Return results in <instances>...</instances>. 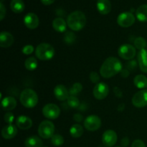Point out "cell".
Returning a JSON list of instances; mask_svg holds the SVG:
<instances>
[{"label":"cell","instance_id":"obj_1","mask_svg":"<svg viewBox=\"0 0 147 147\" xmlns=\"http://www.w3.org/2000/svg\"><path fill=\"white\" fill-rule=\"evenodd\" d=\"M122 64L120 60L114 57H110L106 59L102 64L100 69V73L104 78H109L121 73Z\"/></svg>","mask_w":147,"mask_h":147},{"label":"cell","instance_id":"obj_2","mask_svg":"<svg viewBox=\"0 0 147 147\" xmlns=\"http://www.w3.org/2000/svg\"><path fill=\"white\" fill-rule=\"evenodd\" d=\"M86 17L81 11H75L70 13L67 19V24L73 31H80L86 24Z\"/></svg>","mask_w":147,"mask_h":147},{"label":"cell","instance_id":"obj_3","mask_svg":"<svg viewBox=\"0 0 147 147\" xmlns=\"http://www.w3.org/2000/svg\"><path fill=\"white\" fill-rule=\"evenodd\" d=\"M20 100L23 106L27 109H32L38 103V96L32 89L26 88L22 91Z\"/></svg>","mask_w":147,"mask_h":147},{"label":"cell","instance_id":"obj_4","mask_svg":"<svg viewBox=\"0 0 147 147\" xmlns=\"http://www.w3.org/2000/svg\"><path fill=\"white\" fill-rule=\"evenodd\" d=\"M35 55L41 60H49L55 55V49L48 43H41L36 47Z\"/></svg>","mask_w":147,"mask_h":147},{"label":"cell","instance_id":"obj_5","mask_svg":"<svg viewBox=\"0 0 147 147\" xmlns=\"http://www.w3.org/2000/svg\"><path fill=\"white\" fill-rule=\"evenodd\" d=\"M54 132L55 126L50 121H43L38 127V134L42 139H50L54 135Z\"/></svg>","mask_w":147,"mask_h":147},{"label":"cell","instance_id":"obj_6","mask_svg":"<svg viewBox=\"0 0 147 147\" xmlns=\"http://www.w3.org/2000/svg\"><path fill=\"white\" fill-rule=\"evenodd\" d=\"M119 55L124 60H132L136 56V48L129 44H123L119 47L118 50Z\"/></svg>","mask_w":147,"mask_h":147},{"label":"cell","instance_id":"obj_7","mask_svg":"<svg viewBox=\"0 0 147 147\" xmlns=\"http://www.w3.org/2000/svg\"><path fill=\"white\" fill-rule=\"evenodd\" d=\"M42 114L47 119L54 120L57 119L60 114V109L57 105L53 103H48L42 109Z\"/></svg>","mask_w":147,"mask_h":147},{"label":"cell","instance_id":"obj_8","mask_svg":"<svg viewBox=\"0 0 147 147\" xmlns=\"http://www.w3.org/2000/svg\"><path fill=\"white\" fill-rule=\"evenodd\" d=\"M84 126L88 131H96L101 126V120L98 116L91 115L85 119Z\"/></svg>","mask_w":147,"mask_h":147},{"label":"cell","instance_id":"obj_9","mask_svg":"<svg viewBox=\"0 0 147 147\" xmlns=\"http://www.w3.org/2000/svg\"><path fill=\"white\" fill-rule=\"evenodd\" d=\"M117 22L121 27H129L133 25L135 22V17L131 12L126 11L122 12L117 18Z\"/></svg>","mask_w":147,"mask_h":147},{"label":"cell","instance_id":"obj_10","mask_svg":"<svg viewBox=\"0 0 147 147\" xmlns=\"http://www.w3.org/2000/svg\"><path fill=\"white\" fill-rule=\"evenodd\" d=\"M93 96L98 100L106 98L109 93V88L105 83H98L93 88Z\"/></svg>","mask_w":147,"mask_h":147},{"label":"cell","instance_id":"obj_11","mask_svg":"<svg viewBox=\"0 0 147 147\" xmlns=\"http://www.w3.org/2000/svg\"><path fill=\"white\" fill-rule=\"evenodd\" d=\"M132 103L136 108H144L147 106V90L137 92L132 98Z\"/></svg>","mask_w":147,"mask_h":147},{"label":"cell","instance_id":"obj_12","mask_svg":"<svg viewBox=\"0 0 147 147\" xmlns=\"http://www.w3.org/2000/svg\"><path fill=\"white\" fill-rule=\"evenodd\" d=\"M118 136L116 132L113 130H107L103 133L102 136V142L106 147H112L117 142Z\"/></svg>","mask_w":147,"mask_h":147},{"label":"cell","instance_id":"obj_13","mask_svg":"<svg viewBox=\"0 0 147 147\" xmlns=\"http://www.w3.org/2000/svg\"><path fill=\"white\" fill-rule=\"evenodd\" d=\"M24 23L27 28L34 30L39 26V18L34 13H28L24 18Z\"/></svg>","mask_w":147,"mask_h":147},{"label":"cell","instance_id":"obj_14","mask_svg":"<svg viewBox=\"0 0 147 147\" xmlns=\"http://www.w3.org/2000/svg\"><path fill=\"white\" fill-rule=\"evenodd\" d=\"M69 91L63 85H57L54 89V94L56 98L60 101L67 100L69 98Z\"/></svg>","mask_w":147,"mask_h":147},{"label":"cell","instance_id":"obj_15","mask_svg":"<svg viewBox=\"0 0 147 147\" xmlns=\"http://www.w3.org/2000/svg\"><path fill=\"white\" fill-rule=\"evenodd\" d=\"M17 134V129L12 124H8L1 130V136L5 139H11L15 137Z\"/></svg>","mask_w":147,"mask_h":147},{"label":"cell","instance_id":"obj_16","mask_svg":"<svg viewBox=\"0 0 147 147\" xmlns=\"http://www.w3.org/2000/svg\"><path fill=\"white\" fill-rule=\"evenodd\" d=\"M16 124L17 127L22 130H27L30 129L32 126V121L30 118L26 116H20L16 120Z\"/></svg>","mask_w":147,"mask_h":147},{"label":"cell","instance_id":"obj_17","mask_svg":"<svg viewBox=\"0 0 147 147\" xmlns=\"http://www.w3.org/2000/svg\"><path fill=\"white\" fill-rule=\"evenodd\" d=\"M14 42V37L8 32H1L0 34V46L1 47H9Z\"/></svg>","mask_w":147,"mask_h":147},{"label":"cell","instance_id":"obj_18","mask_svg":"<svg viewBox=\"0 0 147 147\" xmlns=\"http://www.w3.org/2000/svg\"><path fill=\"white\" fill-rule=\"evenodd\" d=\"M96 7L99 13L103 15L110 13L111 10V4L109 0H98Z\"/></svg>","mask_w":147,"mask_h":147},{"label":"cell","instance_id":"obj_19","mask_svg":"<svg viewBox=\"0 0 147 147\" xmlns=\"http://www.w3.org/2000/svg\"><path fill=\"white\" fill-rule=\"evenodd\" d=\"M138 63L140 70L144 73H147V50L143 49L138 53Z\"/></svg>","mask_w":147,"mask_h":147},{"label":"cell","instance_id":"obj_20","mask_svg":"<svg viewBox=\"0 0 147 147\" xmlns=\"http://www.w3.org/2000/svg\"><path fill=\"white\" fill-rule=\"evenodd\" d=\"M17 106V100L11 96L5 97L1 100V107L4 111H11Z\"/></svg>","mask_w":147,"mask_h":147},{"label":"cell","instance_id":"obj_21","mask_svg":"<svg viewBox=\"0 0 147 147\" xmlns=\"http://www.w3.org/2000/svg\"><path fill=\"white\" fill-rule=\"evenodd\" d=\"M67 22L64 20V19L61 17H57L53 22V27L55 31L58 32H63L67 28Z\"/></svg>","mask_w":147,"mask_h":147},{"label":"cell","instance_id":"obj_22","mask_svg":"<svg viewBox=\"0 0 147 147\" xmlns=\"http://www.w3.org/2000/svg\"><path fill=\"white\" fill-rule=\"evenodd\" d=\"M42 141L37 136H32L28 137L24 142L26 147H42Z\"/></svg>","mask_w":147,"mask_h":147},{"label":"cell","instance_id":"obj_23","mask_svg":"<svg viewBox=\"0 0 147 147\" xmlns=\"http://www.w3.org/2000/svg\"><path fill=\"white\" fill-rule=\"evenodd\" d=\"M136 18L141 22H147V4L141 5L136 11Z\"/></svg>","mask_w":147,"mask_h":147},{"label":"cell","instance_id":"obj_24","mask_svg":"<svg viewBox=\"0 0 147 147\" xmlns=\"http://www.w3.org/2000/svg\"><path fill=\"white\" fill-rule=\"evenodd\" d=\"M10 8L14 13H21L24 9V3L22 0H11Z\"/></svg>","mask_w":147,"mask_h":147},{"label":"cell","instance_id":"obj_25","mask_svg":"<svg viewBox=\"0 0 147 147\" xmlns=\"http://www.w3.org/2000/svg\"><path fill=\"white\" fill-rule=\"evenodd\" d=\"M134 83L138 88H147V78L144 75H138L134 79Z\"/></svg>","mask_w":147,"mask_h":147},{"label":"cell","instance_id":"obj_26","mask_svg":"<svg viewBox=\"0 0 147 147\" xmlns=\"http://www.w3.org/2000/svg\"><path fill=\"white\" fill-rule=\"evenodd\" d=\"M83 128L79 124H75L71 126L70 129V134L73 138H79L83 135Z\"/></svg>","mask_w":147,"mask_h":147},{"label":"cell","instance_id":"obj_27","mask_svg":"<svg viewBox=\"0 0 147 147\" xmlns=\"http://www.w3.org/2000/svg\"><path fill=\"white\" fill-rule=\"evenodd\" d=\"M24 65L27 70H34L37 67V61L34 57H30L24 62Z\"/></svg>","mask_w":147,"mask_h":147},{"label":"cell","instance_id":"obj_28","mask_svg":"<svg viewBox=\"0 0 147 147\" xmlns=\"http://www.w3.org/2000/svg\"><path fill=\"white\" fill-rule=\"evenodd\" d=\"M82 90H83V86H82L81 83H76L70 88V90H69V93H70V94L71 96H76V95L80 93L82 91Z\"/></svg>","mask_w":147,"mask_h":147},{"label":"cell","instance_id":"obj_29","mask_svg":"<svg viewBox=\"0 0 147 147\" xmlns=\"http://www.w3.org/2000/svg\"><path fill=\"white\" fill-rule=\"evenodd\" d=\"M134 45L136 49L139 50H142L145 48L146 46V41L144 37H139L135 40L134 41Z\"/></svg>","mask_w":147,"mask_h":147},{"label":"cell","instance_id":"obj_30","mask_svg":"<svg viewBox=\"0 0 147 147\" xmlns=\"http://www.w3.org/2000/svg\"><path fill=\"white\" fill-rule=\"evenodd\" d=\"M51 142L55 146H60L64 143V139L60 134H54L51 138Z\"/></svg>","mask_w":147,"mask_h":147},{"label":"cell","instance_id":"obj_31","mask_svg":"<svg viewBox=\"0 0 147 147\" xmlns=\"http://www.w3.org/2000/svg\"><path fill=\"white\" fill-rule=\"evenodd\" d=\"M67 100L68 106L72 109H76L80 106V100L76 96H70Z\"/></svg>","mask_w":147,"mask_h":147},{"label":"cell","instance_id":"obj_32","mask_svg":"<svg viewBox=\"0 0 147 147\" xmlns=\"http://www.w3.org/2000/svg\"><path fill=\"white\" fill-rule=\"evenodd\" d=\"M76 35L72 32H67L64 36V41L66 44L72 45L76 41Z\"/></svg>","mask_w":147,"mask_h":147},{"label":"cell","instance_id":"obj_33","mask_svg":"<svg viewBox=\"0 0 147 147\" xmlns=\"http://www.w3.org/2000/svg\"><path fill=\"white\" fill-rule=\"evenodd\" d=\"M4 121L6 123H7L8 124H11V123L13 122L14 119V116L13 115L12 113H10V112H8V113H6L4 116Z\"/></svg>","mask_w":147,"mask_h":147},{"label":"cell","instance_id":"obj_34","mask_svg":"<svg viewBox=\"0 0 147 147\" xmlns=\"http://www.w3.org/2000/svg\"><path fill=\"white\" fill-rule=\"evenodd\" d=\"M22 51L24 55H30L34 51V47L31 45H27L23 47Z\"/></svg>","mask_w":147,"mask_h":147},{"label":"cell","instance_id":"obj_35","mask_svg":"<svg viewBox=\"0 0 147 147\" xmlns=\"http://www.w3.org/2000/svg\"><path fill=\"white\" fill-rule=\"evenodd\" d=\"M90 80H91L92 83H97L100 80V76H98L96 72H91L90 74Z\"/></svg>","mask_w":147,"mask_h":147},{"label":"cell","instance_id":"obj_36","mask_svg":"<svg viewBox=\"0 0 147 147\" xmlns=\"http://www.w3.org/2000/svg\"><path fill=\"white\" fill-rule=\"evenodd\" d=\"M136 67H137V63L136 60H131L126 64V67L129 70H134Z\"/></svg>","mask_w":147,"mask_h":147},{"label":"cell","instance_id":"obj_37","mask_svg":"<svg viewBox=\"0 0 147 147\" xmlns=\"http://www.w3.org/2000/svg\"><path fill=\"white\" fill-rule=\"evenodd\" d=\"M6 15V8L2 2L0 3V20L2 21Z\"/></svg>","mask_w":147,"mask_h":147},{"label":"cell","instance_id":"obj_38","mask_svg":"<svg viewBox=\"0 0 147 147\" xmlns=\"http://www.w3.org/2000/svg\"><path fill=\"white\" fill-rule=\"evenodd\" d=\"M131 147H146L144 142L140 139H136L132 143Z\"/></svg>","mask_w":147,"mask_h":147},{"label":"cell","instance_id":"obj_39","mask_svg":"<svg viewBox=\"0 0 147 147\" xmlns=\"http://www.w3.org/2000/svg\"><path fill=\"white\" fill-rule=\"evenodd\" d=\"M73 119L77 122H81L83 120V117L80 113H76L73 116Z\"/></svg>","mask_w":147,"mask_h":147},{"label":"cell","instance_id":"obj_40","mask_svg":"<svg viewBox=\"0 0 147 147\" xmlns=\"http://www.w3.org/2000/svg\"><path fill=\"white\" fill-rule=\"evenodd\" d=\"M129 74H130V73H129V70H128L127 68H126V69H122L121 71V76L123 78L129 77Z\"/></svg>","mask_w":147,"mask_h":147},{"label":"cell","instance_id":"obj_41","mask_svg":"<svg viewBox=\"0 0 147 147\" xmlns=\"http://www.w3.org/2000/svg\"><path fill=\"white\" fill-rule=\"evenodd\" d=\"M129 139L128 137H124L123 138V139H122V140H121V145H122V146L123 147H126V146H129Z\"/></svg>","mask_w":147,"mask_h":147},{"label":"cell","instance_id":"obj_42","mask_svg":"<svg viewBox=\"0 0 147 147\" xmlns=\"http://www.w3.org/2000/svg\"><path fill=\"white\" fill-rule=\"evenodd\" d=\"M114 93L116 94V96L119 98L122 97V92L119 88H114Z\"/></svg>","mask_w":147,"mask_h":147},{"label":"cell","instance_id":"obj_43","mask_svg":"<svg viewBox=\"0 0 147 147\" xmlns=\"http://www.w3.org/2000/svg\"><path fill=\"white\" fill-rule=\"evenodd\" d=\"M41 1V2L44 5H50V4H52L53 3L55 2V0H40Z\"/></svg>","mask_w":147,"mask_h":147},{"label":"cell","instance_id":"obj_44","mask_svg":"<svg viewBox=\"0 0 147 147\" xmlns=\"http://www.w3.org/2000/svg\"><path fill=\"white\" fill-rule=\"evenodd\" d=\"M2 1H3V0H1V2H2Z\"/></svg>","mask_w":147,"mask_h":147},{"label":"cell","instance_id":"obj_45","mask_svg":"<svg viewBox=\"0 0 147 147\" xmlns=\"http://www.w3.org/2000/svg\"><path fill=\"white\" fill-rule=\"evenodd\" d=\"M42 147H47V146H42Z\"/></svg>","mask_w":147,"mask_h":147},{"label":"cell","instance_id":"obj_46","mask_svg":"<svg viewBox=\"0 0 147 147\" xmlns=\"http://www.w3.org/2000/svg\"><path fill=\"white\" fill-rule=\"evenodd\" d=\"M118 147H120V146H118Z\"/></svg>","mask_w":147,"mask_h":147}]
</instances>
